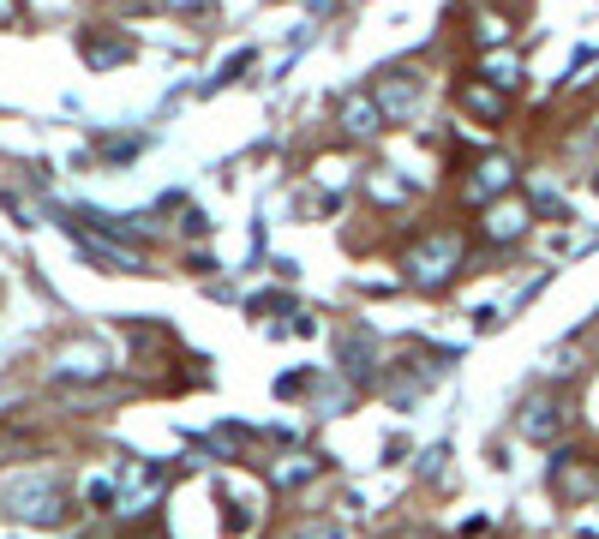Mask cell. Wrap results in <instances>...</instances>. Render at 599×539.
Instances as JSON below:
<instances>
[{
  "label": "cell",
  "mask_w": 599,
  "mask_h": 539,
  "mask_svg": "<svg viewBox=\"0 0 599 539\" xmlns=\"http://www.w3.org/2000/svg\"><path fill=\"white\" fill-rule=\"evenodd\" d=\"M456 264H462V240H456V234H426V240L408 252V276H414V288H444Z\"/></svg>",
  "instance_id": "obj_1"
},
{
  "label": "cell",
  "mask_w": 599,
  "mask_h": 539,
  "mask_svg": "<svg viewBox=\"0 0 599 539\" xmlns=\"http://www.w3.org/2000/svg\"><path fill=\"white\" fill-rule=\"evenodd\" d=\"M558 426H564V408H558L552 396H534V402L522 408V438L546 444V438H558Z\"/></svg>",
  "instance_id": "obj_2"
},
{
  "label": "cell",
  "mask_w": 599,
  "mask_h": 539,
  "mask_svg": "<svg viewBox=\"0 0 599 539\" xmlns=\"http://www.w3.org/2000/svg\"><path fill=\"white\" fill-rule=\"evenodd\" d=\"M510 180H516L510 162H504V156H486V162L474 168V180H468V204H486L492 192H510Z\"/></svg>",
  "instance_id": "obj_3"
},
{
  "label": "cell",
  "mask_w": 599,
  "mask_h": 539,
  "mask_svg": "<svg viewBox=\"0 0 599 539\" xmlns=\"http://www.w3.org/2000/svg\"><path fill=\"white\" fill-rule=\"evenodd\" d=\"M342 126H348L354 138H372V132L384 126V108H378V96H348V108H342Z\"/></svg>",
  "instance_id": "obj_4"
},
{
  "label": "cell",
  "mask_w": 599,
  "mask_h": 539,
  "mask_svg": "<svg viewBox=\"0 0 599 539\" xmlns=\"http://www.w3.org/2000/svg\"><path fill=\"white\" fill-rule=\"evenodd\" d=\"M414 102H420V84H414V72H408V78H396V84H384V90H378V108H390V114H408V108H414Z\"/></svg>",
  "instance_id": "obj_5"
},
{
  "label": "cell",
  "mask_w": 599,
  "mask_h": 539,
  "mask_svg": "<svg viewBox=\"0 0 599 539\" xmlns=\"http://www.w3.org/2000/svg\"><path fill=\"white\" fill-rule=\"evenodd\" d=\"M522 228H528V210H522V204H498V210H492V222H486V234H492V240H516Z\"/></svg>",
  "instance_id": "obj_6"
},
{
  "label": "cell",
  "mask_w": 599,
  "mask_h": 539,
  "mask_svg": "<svg viewBox=\"0 0 599 539\" xmlns=\"http://www.w3.org/2000/svg\"><path fill=\"white\" fill-rule=\"evenodd\" d=\"M516 78H522V60H516V54H492V60H486V84H498V90H510Z\"/></svg>",
  "instance_id": "obj_7"
},
{
  "label": "cell",
  "mask_w": 599,
  "mask_h": 539,
  "mask_svg": "<svg viewBox=\"0 0 599 539\" xmlns=\"http://www.w3.org/2000/svg\"><path fill=\"white\" fill-rule=\"evenodd\" d=\"M462 108H468V114H480V120H498V114H504V102H498L492 90H480V84H468V90H462Z\"/></svg>",
  "instance_id": "obj_8"
},
{
  "label": "cell",
  "mask_w": 599,
  "mask_h": 539,
  "mask_svg": "<svg viewBox=\"0 0 599 539\" xmlns=\"http://www.w3.org/2000/svg\"><path fill=\"white\" fill-rule=\"evenodd\" d=\"M84 54H90V66H114V60H126V42H108V36H84Z\"/></svg>",
  "instance_id": "obj_9"
},
{
  "label": "cell",
  "mask_w": 599,
  "mask_h": 539,
  "mask_svg": "<svg viewBox=\"0 0 599 539\" xmlns=\"http://www.w3.org/2000/svg\"><path fill=\"white\" fill-rule=\"evenodd\" d=\"M342 360H348V372H354V378H366V372H372V348H366L360 336H348V342H342Z\"/></svg>",
  "instance_id": "obj_10"
},
{
  "label": "cell",
  "mask_w": 599,
  "mask_h": 539,
  "mask_svg": "<svg viewBox=\"0 0 599 539\" xmlns=\"http://www.w3.org/2000/svg\"><path fill=\"white\" fill-rule=\"evenodd\" d=\"M306 474H312V462H300V456H294V462H288V468H276V480H282V486H300V480H306Z\"/></svg>",
  "instance_id": "obj_11"
},
{
  "label": "cell",
  "mask_w": 599,
  "mask_h": 539,
  "mask_svg": "<svg viewBox=\"0 0 599 539\" xmlns=\"http://www.w3.org/2000/svg\"><path fill=\"white\" fill-rule=\"evenodd\" d=\"M0 24H12V0H0Z\"/></svg>",
  "instance_id": "obj_12"
},
{
  "label": "cell",
  "mask_w": 599,
  "mask_h": 539,
  "mask_svg": "<svg viewBox=\"0 0 599 539\" xmlns=\"http://www.w3.org/2000/svg\"><path fill=\"white\" fill-rule=\"evenodd\" d=\"M168 6H198V0H168Z\"/></svg>",
  "instance_id": "obj_13"
}]
</instances>
